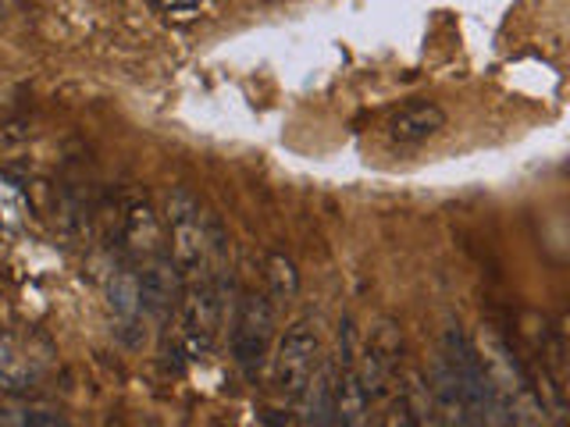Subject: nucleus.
Returning a JSON list of instances; mask_svg holds the SVG:
<instances>
[{
	"instance_id": "f257e3e1",
	"label": "nucleus",
	"mask_w": 570,
	"mask_h": 427,
	"mask_svg": "<svg viewBox=\"0 0 570 427\" xmlns=\"http://www.w3.org/2000/svg\"><path fill=\"white\" fill-rule=\"evenodd\" d=\"M168 228H171V264L183 275H196L207 267V231H204V214L200 203L193 200V192L175 189L168 196Z\"/></svg>"
},
{
	"instance_id": "f03ea898",
	"label": "nucleus",
	"mask_w": 570,
	"mask_h": 427,
	"mask_svg": "<svg viewBox=\"0 0 570 427\" xmlns=\"http://www.w3.org/2000/svg\"><path fill=\"white\" fill-rule=\"evenodd\" d=\"M272 328H275L272 302L264 296H243L236 328H232V356L246 370V378H257L267 356V342H272Z\"/></svg>"
},
{
	"instance_id": "7ed1b4c3",
	"label": "nucleus",
	"mask_w": 570,
	"mask_h": 427,
	"mask_svg": "<svg viewBox=\"0 0 570 427\" xmlns=\"http://www.w3.org/2000/svg\"><path fill=\"white\" fill-rule=\"evenodd\" d=\"M321 370V342L307 325H296L282 338L275 356V385L289 399H303V391L311 388L314 374Z\"/></svg>"
},
{
	"instance_id": "20e7f679",
	"label": "nucleus",
	"mask_w": 570,
	"mask_h": 427,
	"mask_svg": "<svg viewBox=\"0 0 570 427\" xmlns=\"http://www.w3.org/2000/svg\"><path fill=\"white\" fill-rule=\"evenodd\" d=\"M186 346L189 356H207L214 331H218V296L210 285H200L186 296Z\"/></svg>"
},
{
	"instance_id": "39448f33",
	"label": "nucleus",
	"mask_w": 570,
	"mask_h": 427,
	"mask_svg": "<svg viewBox=\"0 0 570 427\" xmlns=\"http://www.w3.org/2000/svg\"><path fill=\"white\" fill-rule=\"evenodd\" d=\"M178 292H183V271L171 260H154L139 275V307L147 314L165 317L175 307Z\"/></svg>"
},
{
	"instance_id": "423d86ee",
	"label": "nucleus",
	"mask_w": 570,
	"mask_h": 427,
	"mask_svg": "<svg viewBox=\"0 0 570 427\" xmlns=\"http://www.w3.org/2000/svg\"><path fill=\"white\" fill-rule=\"evenodd\" d=\"M445 129V111L435 103H410L389 121V136L400 147H417V142L432 139Z\"/></svg>"
},
{
	"instance_id": "0eeeda50",
	"label": "nucleus",
	"mask_w": 570,
	"mask_h": 427,
	"mask_svg": "<svg viewBox=\"0 0 570 427\" xmlns=\"http://www.w3.org/2000/svg\"><path fill=\"white\" fill-rule=\"evenodd\" d=\"M367 391L356 378L353 360H343L338 370L332 374V420L338 424H361L367 414Z\"/></svg>"
},
{
	"instance_id": "6e6552de",
	"label": "nucleus",
	"mask_w": 570,
	"mask_h": 427,
	"mask_svg": "<svg viewBox=\"0 0 570 427\" xmlns=\"http://www.w3.org/2000/svg\"><path fill=\"white\" fill-rule=\"evenodd\" d=\"M125 242H129L132 254L142 257H154L157 246H160V225H157V214L147 203H136L125 214Z\"/></svg>"
},
{
	"instance_id": "1a4fd4ad",
	"label": "nucleus",
	"mask_w": 570,
	"mask_h": 427,
	"mask_svg": "<svg viewBox=\"0 0 570 427\" xmlns=\"http://www.w3.org/2000/svg\"><path fill=\"white\" fill-rule=\"evenodd\" d=\"M107 302L111 310L125 320H132L142 307H139V275L136 271H115L111 281H107Z\"/></svg>"
},
{
	"instance_id": "9d476101",
	"label": "nucleus",
	"mask_w": 570,
	"mask_h": 427,
	"mask_svg": "<svg viewBox=\"0 0 570 427\" xmlns=\"http://www.w3.org/2000/svg\"><path fill=\"white\" fill-rule=\"evenodd\" d=\"M267 285H272V296L282 299V302H289L296 292H299V271H296V264L289 257H282V254H272L267 257Z\"/></svg>"
},
{
	"instance_id": "9b49d317",
	"label": "nucleus",
	"mask_w": 570,
	"mask_h": 427,
	"mask_svg": "<svg viewBox=\"0 0 570 427\" xmlns=\"http://www.w3.org/2000/svg\"><path fill=\"white\" fill-rule=\"evenodd\" d=\"M160 11H193L200 8V0H154Z\"/></svg>"
},
{
	"instance_id": "f8f14e48",
	"label": "nucleus",
	"mask_w": 570,
	"mask_h": 427,
	"mask_svg": "<svg viewBox=\"0 0 570 427\" xmlns=\"http://www.w3.org/2000/svg\"><path fill=\"white\" fill-rule=\"evenodd\" d=\"M26 424H61L58 414H26Z\"/></svg>"
},
{
	"instance_id": "ddd939ff",
	"label": "nucleus",
	"mask_w": 570,
	"mask_h": 427,
	"mask_svg": "<svg viewBox=\"0 0 570 427\" xmlns=\"http://www.w3.org/2000/svg\"><path fill=\"white\" fill-rule=\"evenodd\" d=\"M0 22H4V0H0Z\"/></svg>"
}]
</instances>
